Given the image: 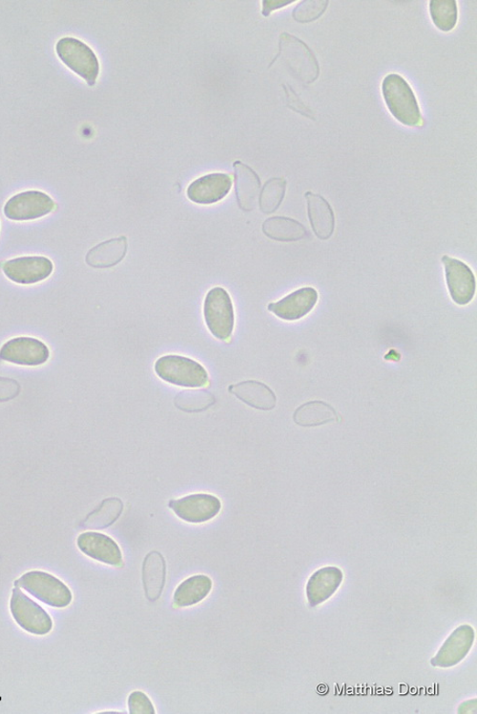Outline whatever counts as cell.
I'll return each mask as SVG.
<instances>
[{
  "label": "cell",
  "mask_w": 477,
  "mask_h": 714,
  "mask_svg": "<svg viewBox=\"0 0 477 714\" xmlns=\"http://www.w3.org/2000/svg\"><path fill=\"white\" fill-rule=\"evenodd\" d=\"M79 550L90 559L105 565L121 567L123 564L122 552L117 542L108 535L88 531L79 535Z\"/></svg>",
  "instance_id": "13"
},
{
  "label": "cell",
  "mask_w": 477,
  "mask_h": 714,
  "mask_svg": "<svg viewBox=\"0 0 477 714\" xmlns=\"http://www.w3.org/2000/svg\"><path fill=\"white\" fill-rule=\"evenodd\" d=\"M294 4L293 0H264L263 2V15L269 16L271 12L281 8H285L288 5Z\"/></svg>",
  "instance_id": "34"
},
{
  "label": "cell",
  "mask_w": 477,
  "mask_h": 714,
  "mask_svg": "<svg viewBox=\"0 0 477 714\" xmlns=\"http://www.w3.org/2000/svg\"><path fill=\"white\" fill-rule=\"evenodd\" d=\"M56 51L60 60L90 86H94L100 75V62L94 51L75 37H63L57 43Z\"/></svg>",
  "instance_id": "5"
},
{
  "label": "cell",
  "mask_w": 477,
  "mask_h": 714,
  "mask_svg": "<svg viewBox=\"0 0 477 714\" xmlns=\"http://www.w3.org/2000/svg\"><path fill=\"white\" fill-rule=\"evenodd\" d=\"M206 324L212 336L228 341L234 330L235 315L231 298L227 289L216 287L210 289L204 304Z\"/></svg>",
  "instance_id": "6"
},
{
  "label": "cell",
  "mask_w": 477,
  "mask_h": 714,
  "mask_svg": "<svg viewBox=\"0 0 477 714\" xmlns=\"http://www.w3.org/2000/svg\"><path fill=\"white\" fill-rule=\"evenodd\" d=\"M155 372L162 381L183 388H202L208 383V373L188 357L168 354L160 357Z\"/></svg>",
  "instance_id": "4"
},
{
  "label": "cell",
  "mask_w": 477,
  "mask_h": 714,
  "mask_svg": "<svg viewBox=\"0 0 477 714\" xmlns=\"http://www.w3.org/2000/svg\"><path fill=\"white\" fill-rule=\"evenodd\" d=\"M429 14L433 25L441 32H451L459 20L458 3L455 0H430Z\"/></svg>",
  "instance_id": "27"
},
{
  "label": "cell",
  "mask_w": 477,
  "mask_h": 714,
  "mask_svg": "<svg viewBox=\"0 0 477 714\" xmlns=\"http://www.w3.org/2000/svg\"><path fill=\"white\" fill-rule=\"evenodd\" d=\"M11 614L18 626L33 635H48L53 630L49 614L16 587L10 601Z\"/></svg>",
  "instance_id": "7"
},
{
  "label": "cell",
  "mask_w": 477,
  "mask_h": 714,
  "mask_svg": "<svg viewBox=\"0 0 477 714\" xmlns=\"http://www.w3.org/2000/svg\"><path fill=\"white\" fill-rule=\"evenodd\" d=\"M214 403V396L206 391H185L175 398L177 408L187 413L203 412Z\"/></svg>",
  "instance_id": "29"
},
{
  "label": "cell",
  "mask_w": 477,
  "mask_h": 714,
  "mask_svg": "<svg viewBox=\"0 0 477 714\" xmlns=\"http://www.w3.org/2000/svg\"><path fill=\"white\" fill-rule=\"evenodd\" d=\"M49 357L47 344L34 338H16L0 349V360L20 366H40L46 364Z\"/></svg>",
  "instance_id": "9"
},
{
  "label": "cell",
  "mask_w": 477,
  "mask_h": 714,
  "mask_svg": "<svg viewBox=\"0 0 477 714\" xmlns=\"http://www.w3.org/2000/svg\"><path fill=\"white\" fill-rule=\"evenodd\" d=\"M318 293L314 288L305 287L278 302L270 303L269 310L280 320L296 321L305 318L314 309Z\"/></svg>",
  "instance_id": "15"
},
{
  "label": "cell",
  "mask_w": 477,
  "mask_h": 714,
  "mask_svg": "<svg viewBox=\"0 0 477 714\" xmlns=\"http://www.w3.org/2000/svg\"><path fill=\"white\" fill-rule=\"evenodd\" d=\"M343 572L335 567L318 570L309 580L307 593L310 605L315 607L332 597L343 582Z\"/></svg>",
  "instance_id": "19"
},
{
  "label": "cell",
  "mask_w": 477,
  "mask_h": 714,
  "mask_svg": "<svg viewBox=\"0 0 477 714\" xmlns=\"http://www.w3.org/2000/svg\"><path fill=\"white\" fill-rule=\"evenodd\" d=\"M212 580L204 574L193 575L176 589L173 602L177 608L190 607L201 604L212 590Z\"/></svg>",
  "instance_id": "23"
},
{
  "label": "cell",
  "mask_w": 477,
  "mask_h": 714,
  "mask_svg": "<svg viewBox=\"0 0 477 714\" xmlns=\"http://www.w3.org/2000/svg\"><path fill=\"white\" fill-rule=\"evenodd\" d=\"M234 171L238 205L243 211L251 212L259 204L261 181L249 166L240 162L234 163Z\"/></svg>",
  "instance_id": "16"
},
{
  "label": "cell",
  "mask_w": 477,
  "mask_h": 714,
  "mask_svg": "<svg viewBox=\"0 0 477 714\" xmlns=\"http://www.w3.org/2000/svg\"><path fill=\"white\" fill-rule=\"evenodd\" d=\"M228 392L240 399L242 403L260 411H271L276 407L277 398L273 391L266 384L248 381L228 388Z\"/></svg>",
  "instance_id": "21"
},
{
  "label": "cell",
  "mask_w": 477,
  "mask_h": 714,
  "mask_svg": "<svg viewBox=\"0 0 477 714\" xmlns=\"http://www.w3.org/2000/svg\"><path fill=\"white\" fill-rule=\"evenodd\" d=\"M231 186L230 175L214 173L193 182L188 186L186 194L194 204L210 205L221 202L229 193Z\"/></svg>",
  "instance_id": "14"
},
{
  "label": "cell",
  "mask_w": 477,
  "mask_h": 714,
  "mask_svg": "<svg viewBox=\"0 0 477 714\" xmlns=\"http://www.w3.org/2000/svg\"><path fill=\"white\" fill-rule=\"evenodd\" d=\"M50 195L40 191H26L11 197L5 206L6 217L16 221L41 218L55 209Z\"/></svg>",
  "instance_id": "8"
},
{
  "label": "cell",
  "mask_w": 477,
  "mask_h": 714,
  "mask_svg": "<svg viewBox=\"0 0 477 714\" xmlns=\"http://www.w3.org/2000/svg\"><path fill=\"white\" fill-rule=\"evenodd\" d=\"M337 419L338 414L334 408L320 400L302 404L293 414V420L297 425L305 428L326 425Z\"/></svg>",
  "instance_id": "24"
},
{
  "label": "cell",
  "mask_w": 477,
  "mask_h": 714,
  "mask_svg": "<svg viewBox=\"0 0 477 714\" xmlns=\"http://www.w3.org/2000/svg\"><path fill=\"white\" fill-rule=\"evenodd\" d=\"M264 234L270 239L293 242L310 236L307 228L295 219L285 216L268 218L263 225Z\"/></svg>",
  "instance_id": "25"
},
{
  "label": "cell",
  "mask_w": 477,
  "mask_h": 714,
  "mask_svg": "<svg viewBox=\"0 0 477 714\" xmlns=\"http://www.w3.org/2000/svg\"><path fill=\"white\" fill-rule=\"evenodd\" d=\"M2 268L10 280L21 285L36 284L45 280L54 270L52 261L43 257L14 258L3 263Z\"/></svg>",
  "instance_id": "12"
},
{
  "label": "cell",
  "mask_w": 477,
  "mask_h": 714,
  "mask_svg": "<svg viewBox=\"0 0 477 714\" xmlns=\"http://www.w3.org/2000/svg\"><path fill=\"white\" fill-rule=\"evenodd\" d=\"M284 87L289 107L303 117L315 121L313 111L301 100L298 95L294 92L293 89L286 85Z\"/></svg>",
  "instance_id": "32"
},
{
  "label": "cell",
  "mask_w": 477,
  "mask_h": 714,
  "mask_svg": "<svg viewBox=\"0 0 477 714\" xmlns=\"http://www.w3.org/2000/svg\"><path fill=\"white\" fill-rule=\"evenodd\" d=\"M292 76L302 85L314 83L320 76V65L308 44L288 33L281 34L279 55Z\"/></svg>",
  "instance_id": "2"
},
{
  "label": "cell",
  "mask_w": 477,
  "mask_h": 714,
  "mask_svg": "<svg viewBox=\"0 0 477 714\" xmlns=\"http://www.w3.org/2000/svg\"><path fill=\"white\" fill-rule=\"evenodd\" d=\"M125 236L106 240L97 245L86 255L85 261L95 269H107L121 263L127 254Z\"/></svg>",
  "instance_id": "22"
},
{
  "label": "cell",
  "mask_w": 477,
  "mask_h": 714,
  "mask_svg": "<svg viewBox=\"0 0 477 714\" xmlns=\"http://www.w3.org/2000/svg\"><path fill=\"white\" fill-rule=\"evenodd\" d=\"M382 94L389 113L401 124L421 127L423 119L413 89L398 74L387 75L382 82Z\"/></svg>",
  "instance_id": "1"
},
{
  "label": "cell",
  "mask_w": 477,
  "mask_h": 714,
  "mask_svg": "<svg viewBox=\"0 0 477 714\" xmlns=\"http://www.w3.org/2000/svg\"><path fill=\"white\" fill-rule=\"evenodd\" d=\"M20 393V385L15 379L0 376V403H7Z\"/></svg>",
  "instance_id": "33"
},
{
  "label": "cell",
  "mask_w": 477,
  "mask_h": 714,
  "mask_svg": "<svg viewBox=\"0 0 477 714\" xmlns=\"http://www.w3.org/2000/svg\"><path fill=\"white\" fill-rule=\"evenodd\" d=\"M123 504L120 499H104L81 523L85 529L102 530L112 526L121 517Z\"/></svg>",
  "instance_id": "26"
},
{
  "label": "cell",
  "mask_w": 477,
  "mask_h": 714,
  "mask_svg": "<svg viewBox=\"0 0 477 714\" xmlns=\"http://www.w3.org/2000/svg\"><path fill=\"white\" fill-rule=\"evenodd\" d=\"M308 203V214L312 228L317 237L327 240L335 230L334 212L323 196L308 192L305 194Z\"/></svg>",
  "instance_id": "18"
},
{
  "label": "cell",
  "mask_w": 477,
  "mask_h": 714,
  "mask_svg": "<svg viewBox=\"0 0 477 714\" xmlns=\"http://www.w3.org/2000/svg\"><path fill=\"white\" fill-rule=\"evenodd\" d=\"M474 641V631L470 626H462L454 631L447 639L431 665L442 667L459 664L469 653Z\"/></svg>",
  "instance_id": "17"
},
{
  "label": "cell",
  "mask_w": 477,
  "mask_h": 714,
  "mask_svg": "<svg viewBox=\"0 0 477 714\" xmlns=\"http://www.w3.org/2000/svg\"><path fill=\"white\" fill-rule=\"evenodd\" d=\"M129 713L132 714H154L155 707L150 698L141 690H135L128 698Z\"/></svg>",
  "instance_id": "31"
},
{
  "label": "cell",
  "mask_w": 477,
  "mask_h": 714,
  "mask_svg": "<svg viewBox=\"0 0 477 714\" xmlns=\"http://www.w3.org/2000/svg\"><path fill=\"white\" fill-rule=\"evenodd\" d=\"M450 296L455 304L465 306L474 298L476 281L471 268L460 259L442 257Z\"/></svg>",
  "instance_id": "11"
},
{
  "label": "cell",
  "mask_w": 477,
  "mask_h": 714,
  "mask_svg": "<svg viewBox=\"0 0 477 714\" xmlns=\"http://www.w3.org/2000/svg\"><path fill=\"white\" fill-rule=\"evenodd\" d=\"M169 508L180 520L187 523L201 524L219 515L222 502L211 495L196 494L171 500Z\"/></svg>",
  "instance_id": "10"
},
{
  "label": "cell",
  "mask_w": 477,
  "mask_h": 714,
  "mask_svg": "<svg viewBox=\"0 0 477 714\" xmlns=\"http://www.w3.org/2000/svg\"><path fill=\"white\" fill-rule=\"evenodd\" d=\"M15 586L24 589L42 604L57 609L67 608L73 601L69 587L47 572H28L16 580Z\"/></svg>",
  "instance_id": "3"
},
{
  "label": "cell",
  "mask_w": 477,
  "mask_h": 714,
  "mask_svg": "<svg viewBox=\"0 0 477 714\" xmlns=\"http://www.w3.org/2000/svg\"><path fill=\"white\" fill-rule=\"evenodd\" d=\"M166 582V563L159 551L149 552L143 563V583L146 598L150 602L157 601L164 591Z\"/></svg>",
  "instance_id": "20"
},
{
  "label": "cell",
  "mask_w": 477,
  "mask_h": 714,
  "mask_svg": "<svg viewBox=\"0 0 477 714\" xmlns=\"http://www.w3.org/2000/svg\"><path fill=\"white\" fill-rule=\"evenodd\" d=\"M287 189V182L283 177H273L266 183L259 196L260 209L270 215L278 210L283 203Z\"/></svg>",
  "instance_id": "28"
},
{
  "label": "cell",
  "mask_w": 477,
  "mask_h": 714,
  "mask_svg": "<svg viewBox=\"0 0 477 714\" xmlns=\"http://www.w3.org/2000/svg\"><path fill=\"white\" fill-rule=\"evenodd\" d=\"M328 0H303L293 10L292 17L298 24H311L328 9Z\"/></svg>",
  "instance_id": "30"
}]
</instances>
